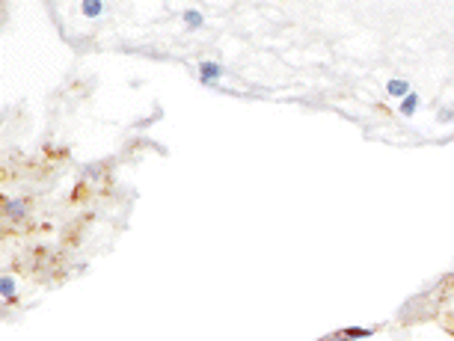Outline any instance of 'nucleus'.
Wrapping results in <instances>:
<instances>
[{
    "label": "nucleus",
    "instance_id": "1",
    "mask_svg": "<svg viewBox=\"0 0 454 341\" xmlns=\"http://www.w3.org/2000/svg\"><path fill=\"white\" fill-rule=\"evenodd\" d=\"M4 211H6V220L21 223V220H27V214H30V205H27V199H6Z\"/></svg>",
    "mask_w": 454,
    "mask_h": 341
},
{
    "label": "nucleus",
    "instance_id": "2",
    "mask_svg": "<svg viewBox=\"0 0 454 341\" xmlns=\"http://www.w3.org/2000/svg\"><path fill=\"white\" fill-rule=\"evenodd\" d=\"M220 78H223V66L220 63H208V59H205V63H200V81L202 83L214 87V83H217Z\"/></svg>",
    "mask_w": 454,
    "mask_h": 341
},
{
    "label": "nucleus",
    "instance_id": "3",
    "mask_svg": "<svg viewBox=\"0 0 454 341\" xmlns=\"http://www.w3.org/2000/svg\"><path fill=\"white\" fill-rule=\"evenodd\" d=\"M410 92H413V89H410V83L404 81V78H392L389 83H387V96H392V98H407L410 96Z\"/></svg>",
    "mask_w": 454,
    "mask_h": 341
},
{
    "label": "nucleus",
    "instance_id": "4",
    "mask_svg": "<svg viewBox=\"0 0 454 341\" xmlns=\"http://www.w3.org/2000/svg\"><path fill=\"white\" fill-rule=\"evenodd\" d=\"M0 297H4V303H15V297H19L15 276H4V279H0Z\"/></svg>",
    "mask_w": 454,
    "mask_h": 341
},
{
    "label": "nucleus",
    "instance_id": "5",
    "mask_svg": "<svg viewBox=\"0 0 454 341\" xmlns=\"http://www.w3.org/2000/svg\"><path fill=\"white\" fill-rule=\"evenodd\" d=\"M419 105H422V101H419V96H416V92H410L407 98H401V101H398V113H401V116H413L416 110H419Z\"/></svg>",
    "mask_w": 454,
    "mask_h": 341
},
{
    "label": "nucleus",
    "instance_id": "6",
    "mask_svg": "<svg viewBox=\"0 0 454 341\" xmlns=\"http://www.w3.org/2000/svg\"><path fill=\"white\" fill-rule=\"evenodd\" d=\"M81 12L87 15V19H98V15L105 12V4H101V0H83Z\"/></svg>",
    "mask_w": 454,
    "mask_h": 341
},
{
    "label": "nucleus",
    "instance_id": "7",
    "mask_svg": "<svg viewBox=\"0 0 454 341\" xmlns=\"http://www.w3.org/2000/svg\"><path fill=\"white\" fill-rule=\"evenodd\" d=\"M184 24H187V27H202V24H205V19H202V12L200 10H187L184 12Z\"/></svg>",
    "mask_w": 454,
    "mask_h": 341
},
{
    "label": "nucleus",
    "instance_id": "8",
    "mask_svg": "<svg viewBox=\"0 0 454 341\" xmlns=\"http://www.w3.org/2000/svg\"><path fill=\"white\" fill-rule=\"evenodd\" d=\"M345 332H348V336L354 338V341H363V338H372V336H374V329H368V327H348Z\"/></svg>",
    "mask_w": 454,
    "mask_h": 341
},
{
    "label": "nucleus",
    "instance_id": "9",
    "mask_svg": "<svg viewBox=\"0 0 454 341\" xmlns=\"http://www.w3.org/2000/svg\"><path fill=\"white\" fill-rule=\"evenodd\" d=\"M321 341H354V338H350L348 332L341 329V332H330V336H324Z\"/></svg>",
    "mask_w": 454,
    "mask_h": 341
},
{
    "label": "nucleus",
    "instance_id": "10",
    "mask_svg": "<svg viewBox=\"0 0 454 341\" xmlns=\"http://www.w3.org/2000/svg\"><path fill=\"white\" fill-rule=\"evenodd\" d=\"M436 119H440V122H454V107H442L440 113H436Z\"/></svg>",
    "mask_w": 454,
    "mask_h": 341
}]
</instances>
